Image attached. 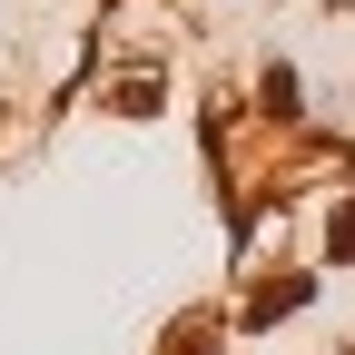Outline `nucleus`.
I'll use <instances>...</instances> for the list:
<instances>
[{
  "label": "nucleus",
  "mask_w": 355,
  "mask_h": 355,
  "mask_svg": "<svg viewBox=\"0 0 355 355\" xmlns=\"http://www.w3.org/2000/svg\"><path fill=\"white\" fill-rule=\"evenodd\" d=\"M296 296H306V277H277V286H266V296L247 306V316H286V306H296Z\"/></svg>",
  "instance_id": "obj_1"
},
{
  "label": "nucleus",
  "mask_w": 355,
  "mask_h": 355,
  "mask_svg": "<svg viewBox=\"0 0 355 355\" xmlns=\"http://www.w3.org/2000/svg\"><path fill=\"white\" fill-rule=\"evenodd\" d=\"M336 257H355V198L336 207Z\"/></svg>",
  "instance_id": "obj_2"
}]
</instances>
